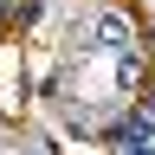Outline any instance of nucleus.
<instances>
[{
    "mask_svg": "<svg viewBox=\"0 0 155 155\" xmlns=\"http://www.w3.org/2000/svg\"><path fill=\"white\" fill-rule=\"evenodd\" d=\"M91 45H104V52H129V13L97 7V19H91Z\"/></svg>",
    "mask_w": 155,
    "mask_h": 155,
    "instance_id": "f257e3e1",
    "label": "nucleus"
},
{
    "mask_svg": "<svg viewBox=\"0 0 155 155\" xmlns=\"http://www.w3.org/2000/svg\"><path fill=\"white\" fill-rule=\"evenodd\" d=\"M116 84H123V91H136V58H129V52L116 58Z\"/></svg>",
    "mask_w": 155,
    "mask_h": 155,
    "instance_id": "f03ea898",
    "label": "nucleus"
},
{
    "mask_svg": "<svg viewBox=\"0 0 155 155\" xmlns=\"http://www.w3.org/2000/svg\"><path fill=\"white\" fill-rule=\"evenodd\" d=\"M123 155H155V142H123Z\"/></svg>",
    "mask_w": 155,
    "mask_h": 155,
    "instance_id": "7ed1b4c3",
    "label": "nucleus"
},
{
    "mask_svg": "<svg viewBox=\"0 0 155 155\" xmlns=\"http://www.w3.org/2000/svg\"><path fill=\"white\" fill-rule=\"evenodd\" d=\"M32 155H52V149H45V142H39V149H32Z\"/></svg>",
    "mask_w": 155,
    "mask_h": 155,
    "instance_id": "20e7f679",
    "label": "nucleus"
}]
</instances>
